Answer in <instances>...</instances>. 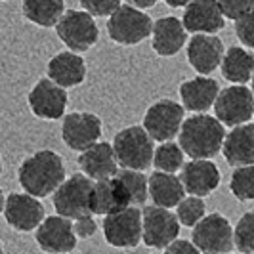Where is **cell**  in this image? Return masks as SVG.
<instances>
[{"label": "cell", "instance_id": "18", "mask_svg": "<svg viewBox=\"0 0 254 254\" xmlns=\"http://www.w3.org/2000/svg\"><path fill=\"white\" fill-rule=\"evenodd\" d=\"M220 170L210 159H191L190 163L182 166V184L186 193L206 197L220 186Z\"/></svg>", "mask_w": 254, "mask_h": 254}, {"label": "cell", "instance_id": "39", "mask_svg": "<svg viewBox=\"0 0 254 254\" xmlns=\"http://www.w3.org/2000/svg\"><path fill=\"white\" fill-rule=\"evenodd\" d=\"M165 2L172 8H182V6H188L191 0H165Z\"/></svg>", "mask_w": 254, "mask_h": 254}, {"label": "cell", "instance_id": "13", "mask_svg": "<svg viewBox=\"0 0 254 254\" xmlns=\"http://www.w3.org/2000/svg\"><path fill=\"white\" fill-rule=\"evenodd\" d=\"M67 92L64 86L54 82L50 76L40 78L29 92V107L35 117L44 121H58L67 109Z\"/></svg>", "mask_w": 254, "mask_h": 254}, {"label": "cell", "instance_id": "8", "mask_svg": "<svg viewBox=\"0 0 254 254\" xmlns=\"http://www.w3.org/2000/svg\"><path fill=\"white\" fill-rule=\"evenodd\" d=\"M191 241L201 253L218 254V253H229L235 243H233V228L229 224L228 218L222 214H208L203 216L195 226L191 233Z\"/></svg>", "mask_w": 254, "mask_h": 254}, {"label": "cell", "instance_id": "30", "mask_svg": "<svg viewBox=\"0 0 254 254\" xmlns=\"http://www.w3.org/2000/svg\"><path fill=\"white\" fill-rule=\"evenodd\" d=\"M229 190L239 201H254V165L237 166L229 180Z\"/></svg>", "mask_w": 254, "mask_h": 254}, {"label": "cell", "instance_id": "24", "mask_svg": "<svg viewBox=\"0 0 254 254\" xmlns=\"http://www.w3.org/2000/svg\"><path fill=\"white\" fill-rule=\"evenodd\" d=\"M48 76L64 88H73L84 82L86 64L78 52H60L48 62Z\"/></svg>", "mask_w": 254, "mask_h": 254}, {"label": "cell", "instance_id": "6", "mask_svg": "<svg viewBox=\"0 0 254 254\" xmlns=\"http://www.w3.org/2000/svg\"><path fill=\"white\" fill-rule=\"evenodd\" d=\"M94 182L84 172L65 178L64 184L54 191V208L58 214L76 220L92 214L90 210V193Z\"/></svg>", "mask_w": 254, "mask_h": 254}, {"label": "cell", "instance_id": "4", "mask_svg": "<svg viewBox=\"0 0 254 254\" xmlns=\"http://www.w3.org/2000/svg\"><path fill=\"white\" fill-rule=\"evenodd\" d=\"M153 21L141 8L132 4H121L107 21V33L113 42L121 46H134L140 44L151 35Z\"/></svg>", "mask_w": 254, "mask_h": 254}, {"label": "cell", "instance_id": "35", "mask_svg": "<svg viewBox=\"0 0 254 254\" xmlns=\"http://www.w3.org/2000/svg\"><path fill=\"white\" fill-rule=\"evenodd\" d=\"M80 6L94 17H105L121 6V0H80Z\"/></svg>", "mask_w": 254, "mask_h": 254}, {"label": "cell", "instance_id": "25", "mask_svg": "<svg viewBox=\"0 0 254 254\" xmlns=\"http://www.w3.org/2000/svg\"><path fill=\"white\" fill-rule=\"evenodd\" d=\"M149 197L153 204L165 206V208H176L178 203L186 197V188L174 172H163L155 170L149 176Z\"/></svg>", "mask_w": 254, "mask_h": 254}, {"label": "cell", "instance_id": "5", "mask_svg": "<svg viewBox=\"0 0 254 254\" xmlns=\"http://www.w3.org/2000/svg\"><path fill=\"white\" fill-rule=\"evenodd\" d=\"M56 33L69 50L78 54L90 50L100 38L94 15L86 10H67L56 23Z\"/></svg>", "mask_w": 254, "mask_h": 254}, {"label": "cell", "instance_id": "14", "mask_svg": "<svg viewBox=\"0 0 254 254\" xmlns=\"http://www.w3.org/2000/svg\"><path fill=\"white\" fill-rule=\"evenodd\" d=\"M2 214L10 228L15 231H33L38 228V224L44 220V206L38 201V197L31 193H10L6 197Z\"/></svg>", "mask_w": 254, "mask_h": 254}, {"label": "cell", "instance_id": "23", "mask_svg": "<svg viewBox=\"0 0 254 254\" xmlns=\"http://www.w3.org/2000/svg\"><path fill=\"white\" fill-rule=\"evenodd\" d=\"M222 153L231 166L254 165V125L243 123L226 134Z\"/></svg>", "mask_w": 254, "mask_h": 254}, {"label": "cell", "instance_id": "26", "mask_svg": "<svg viewBox=\"0 0 254 254\" xmlns=\"http://www.w3.org/2000/svg\"><path fill=\"white\" fill-rule=\"evenodd\" d=\"M222 76L231 84H245L253 78L254 56L241 46H231L222 58Z\"/></svg>", "mask_w": 254, "mask_h": 254}, {"label": "cell", "instance_id": "7", "mask_svg": "<svg viewBox=\"0 0 254 254\" xmlns=\"http://www.w3.org/2000/svg\"><path fill=\"white\" fill-rule=\"evenodd\" d=\"M180 220L170 208L153 204L141 210V241L151 249H166L178 237Z\"/></svg>", "mask_w": 254, "mask_h": 254}, {"label": "cell", "instance_id": "40", "mask_svg": "<svg viewBox=\"0 0 254 254\" xmlns=\"http://www.w3.org/2000/svg\"><path fill=\"white\" fill-rule=\"evenodd\" d=\"M4 203H6V197H4V191L0 190V214H2V210H4Z\"/></svg>", "mask_w": 254, "mask_h": 254}, {"label": "cell", "instance_id": "29", "mask_svg": "<svg viewBox=\"0 0 254 254\" xmlns=\"http://www.w3.org/2000/svg\"><path fill=\"white\" fill-rule=\"evenodd\" d=\"M117 176L125 184L130 203L134 206H141L149 197V178L143 174V170H132V168H123L117 172Z\"/></svg>", "mask_w": 254, "mask_h": 254}, {"label": "cell", "instance_id": "42", "mask_svg": "<svg viewBox=\"0 0 254 254\" xmlns=\"http://www.w3.org/2000/svg\"><path fill=\"white\" fill-rule=\"evenodd\" d=\"M0 174H2V157H0Z\"/></svg>", "mask_w": 254, "mask_h": 254}, {"label": "cell", "instance_id": "19", "mask_svg": "<svg viewBox=\"0 0 254 254\" xmlns=\"http://www.w3.org/2000/svg\"><path fill=\"white\" fill-rule=\"evenodd\" d=\"M184 27L188 33H218L224 29L226 15L218 0H191L184 12Z\"/></svg>", "mask_w": 254, "mask_h": 254}, {"label": "cell", "instance_id": "20", "mask_svg": "<svg viewBox=\"0 0 254 254\" xmlns=\"http://www.w3.org/2000/svg\"><path fill=\"white\" fill-rule=\"evenodd\" d=\"M78 166L92 180H105L115 176L119 172V161L115 155L113 143L107 141L92 143L88 149L80 151Z\"/></svg>", "mask_w": 254, "mask_h": 254}, {"label": "cell", "instance_id": "33", "mask_svg": "<svg viewBox=\"0 0 254 254\" xmlns=\"http://www.w3.org/2000/svg\"><path fill=\"white\" fill-rule=\"evenodd\" d=\"M235 35L243 42V46L254 50V8L235 21Z\"/></svg>", "mask_w": 254, "mask_h": 254}, {"label": "cell", "instance_id": "1", "mask_svg": "<svg viewBox=\"0 0 254 254\" xmlns=\"http://www.w3.org/2000/svg\"><path fill=\"white\" fill-rule=\"evenodd\" d=\"M17 178L23 191L35 197H48L65 180L64 159L56 151L42 149L23 159L17 170Z\"/></svg>", "mask_w": 254, "mask_h": 254}, {"label": "cell", "instance_id": "17", "mask_svg": "<svg viewBox=\"0 0 254 254\" xmlns=\"http://www.w3.org/2000/svg\"><path fill=\"white\" fill-rule=\"evenodd\" d=\"M130 195H128L125 184L115 174L111 178L96 180L90 193V210L92 214L107 216L117 210H123L130 206Z\"/></svg>", "mask_w": 254, "mask_h": 254}, {"label": "cell", "instance_id": "43", "mask_svg": "<svg viewBox=\"0 0 254 254\" xmlns=\"http://www.w3.org/2000/svg\"><path fill=\"white\" fill-rule=\"evenodd\" d=\"M0 253H2V243H0Z\"/></svg>", "mask_w": 254, "mask_h": 254}, {"label": "cell", "instance_id": "34", "mask_svg": "<svg viewBox=\"0 0 254 254\" xmlns=\"http://www.w3.org/2000/svg\"><path fill=\"white\" fill-rule=\"evenodd\" d=\"M220 8L228 19L237 21L245 13H249L254 8V0H218Z\"/></svg>", "mask_w": 254, "mask_h": 254}, {"label": "cell", "instance_id": "32", "mask_svg": "<svg viewBox=\"0 0 254 254\" xmlns=\"http://www.w3.org/2000/svg\"><path fill=\"white\" fill-rule=\"evenodd\" d=\"M233 243L241 253H254V210L239 218L233 229Z\"/></svg>", "mask_w": 254, "mask_h": 254}, {"label": "cell", "instance_id": "31", "mask_svg": "<svg viewBox=\"0 0 254 254\" xmlns=\"http://www.w3.org/2000/svg\"><path fill=\"white\" fill-rule=\"evenodd\" d=\"M204 212H206V206H204L203 197H197V195L184 197L176 206V216L180 224L186 228H193L204 216Z\"/></svg>", "mask_w": 254, "mask_h": 254}, {"label": "cell", "instance_id": "37", "mask_svg": "<svg viewBox=\"0 0 254 254\" xmlns=\"http://www.w3.org/2000/svg\"><path fill=\"white\" fill-rule=\"evenodd\" d=\"M199 249L195 247V243L193 241H186V239H174V241L170 243L168 247H166V253H197Z\"/></svg>", "mask_w": 254, "mask_h": 254}, {"label": "cell", "instance_id": "16", "mask_svg": "<svg viewBox=\"0 0 254 254\" xmlns=\"http://www.w3.org/2000/svg\"><path fill=\"white\" fill-rule=\"evenodd\" d=\"M224 54V42L216 37V33H195L188 44V62L199 75H210L216 71Z\"/></svg>", "mask_w": 254, "mask_h": 254}, {"label": "cell", "instance_id": "41", "mask_svg": "<svg viewBox=\"0 0 254 254\" xmlns=\"http://www.w3.org/2000/svg\"><path fill=\"white\" fill-rule=\"evenodd\" d=\"M251 82H253V92H254V73H253V78H251Z\"/></svg>", "mask_w": 254, "mask_h": 254}, {"label": "cell", "instance_id": "27", "mask_svg": "<svg viewBox=\"0 0 254 254\" xmlns=\"http://www.w3.org/2000/svg\"><path fill=\"white\" fill-rule=\"evenodd\" d=\"M23 15L38 27H56L65 13V0H23Z\"/></svg>", "mask_w": 254, "mask_h": 254}, {"label": "cell", "instance_id": "11", "mask_svg": "<svg viewBox=\"0 0 254 254\" xmlns=\"http://www.w3.org/2000/svg\"><path fill=\"white\" fill-rule=\"evenodd\" d=\"M186 107L172 100H161L153 103L143 115V128L155 141H168L180 134L184 125Z\"/></svg>", "mask_w": 254, "mask_h": 254}, {"label": "cell", "instance_id": "3", "mask_svg": "<svg viewBox=\"0 0 254 254\" xmlns=\"http://www.w3.org/2000/svg\"><path fill=\"white\" fill-rule=\"evenodd\" d=\"M151 134L143 128V125L123 128L113 140V149L121 168L132 170H145L153 165V143Z\"/></svg>", "mask_w": 254, "mask_h": 254}, {"label": "cell", "instance_id": "22", "mask_svg": "<svg viewBox=\"0 0 254 254\" xmlns=\"http://www.w3.org/2000/svg\"><path fill=\"white\" fill-rule=\"evenodd\" d=\"M218 92H220L218 82L208 75L195 76V78H190V80L180 84L182 105L188 111H193V113L208 111L216 102Z\"/></svg>", "mask_w": 254, "mask_h": 254}, {"label": "cell", "instance_id": "12", "mask_svg": "<svg viewBox=\"0 0 254 254\" xmlns=\"http://www.w3.org/2000/svg\"><path fill=\"white\" fill-rule=\"evenodd\" d=\"M62 138L69 149L78 153L84 151L102 138V119L86 111L64 115Z\"/></svg>", "mask_w": 254, "mask_h": 254}, {"label": "cell", "instance_id": "38", "mask_svg": "<svg viewBox=\"0 0 254 254\" xmlns=\"http://www.w3.org/2000/svg\"><path fill=\"white\" fill-rule=\"evenodd\" d=\"M128 4H132V6H136V8H141V10H145V8H151L155 6L159 0H127Z\"/></svg>", "mask_w": 254, "mask_h": 254}, {"label": "cell", "instance_id": "15", "mask_svg": "<svg viewBox=\"0 0 254 254\" xmlns=\"http://www.w3.org/2000/svg\"><path fill=\"white\" fill-rule=\"evenodd\" d=\"M38 247L46 253H71L76 247V233L73 229V220L62 214L44 218L37 228Z\"/></svg>", "mask_w": 254, "mask_h": 254}, {"label": "cell", "instance_id": "21", "mask_svg": "<svg viewBox=\"0 0 254 254\" xmlns=\"http://www.w3.org/2000/svg\"><path fill=\"white\" fill-rule=\"evenodd\" d=\"M186 42H188V29L178 17L166 15L153 23L151 46L159 56L172 58L186 46Z\"/></svg>", "mask_w": 254, "mask_h": 254}, {"label": "cell", "instance_id": "2", "mask_svg": "<svg viewBox=\"0 0 254 254\" xmlns=\"http://www.w3.org/2000/svg\"><path fill=\"white\" fill-rule=\"evenodd\" d=\"M178 136L182 149L191 159H212L222 151L226 128L218 117L195 113V117L184 119Z\"/></svg>", "mask_w": 254, "mask_h": 254}, {"label": "cell", "instance_id": "10", "mask_svg": "<svg viewBox=\"0 0 254 254\" xmlns=\"http://www.w3.org/2000/svg\"><path fill=\"white\" fill-rule=\"evenodd\" d=\"M105 241L117 249H132L141 241V210L130 204L123 210L103 216Z\"/></svg>", "mask_w": 254, "mask_h": 254}, {"label": "cell", "instance_id": "9", "mask_svg": "<svg viewBox=\"0 0 254 254\" xmlns=\"http://www.w3.org/2000/svg\"><path fill=\"white\" fill-rule=\"evenodd\" d=\"M214 115L224 127L249 123L254 115V92L243 84L220 90L214 102Z\"/></svg>", "mask_w": 254, "mask_h": 254}, {"label": "cell", "instance_id": "28", "mask_svg": "<svg viewBox=\"0 0 254 254\" xmlns=\"http://www.w3.org/2000/svg\"><path fill=\"white\" fill-rule=\"evenodd\" d=\"M184 157L186 153L180 143H174L172 140L161 141V145L155 147V153H153V166L163 172H178L186 165Z\"/></svg>", "mask_w": 254, "mask_h": 254}, {"label": "cell", "instance_id": "36", "mask_svg": "<svg viewBox=\"0 0 254 254\" xmlns=\"http://www.w3.org/2000/svg\"><path fill=\"white\" fill-rule=\"evenodd\" d=\"M73 229H75L76 237L78 239H88L98 231V222L90 216H80L73 220Z\"/></svg>", "mask_w": 254, "mask_h": 254}]
</instances>
